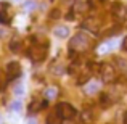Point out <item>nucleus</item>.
<instances>
[{"label": "nucleus", "mask_w": 127, "mask_h": 124, "mask_svg": "<svg viewBox=\"0 0 127 124\" xmlns=\"http://www.w3.org/2000/svg\"><path fill=\"white\" fill-rule=\"evenodd\" d=\"M90 47V37L85 32H77L74 37L69 41V48L72 52H85Z\"/></svg>", "instance_id": "nucleus-1"}, {"label": "nucleus", "mask_w": 127, "mask_h": 124, "mask_svg": "<svg viewBox=\"0 0 127 124\" xmlns=\"http://www.w3.org/2000/svg\"><path fill=\"white\" fill-rule=\"evenodd\" d=\"M47 47L40 45V43H34V45L29 48V58L32 60L34 63H42L43 60L47 58Z\"/></svg>", "instance_id": "nucleus-2"}, {"label": "nucleus", "mask_w": 127, "mask_h": 124, "mask_svg": "<svg viewBox=\"0 0 127 124\" xmlns=\"http://www.w3.org/2000/svg\"><path fill=\"white\" fill-rule=\"evenodd\" d=\"M55 111L60 115V118H61V119H72V118H74V115H76V108L72 105H69V103H66V102L58 103L56 108H55Z\"/></svg>", "instance_id": "nucleus-3"}, {"label": "nucleus", "mask_w": 127, "mask_h": 124, "mask_svg": "<svg viewBox=\"0 0 127 124\" xmlns=\"http://www.w3.org/2000/svg\"><path fill=\"white\" fill-rule=\"evenodd\" d=\"M101 78H103V82H106V84L113 82L116 79L114 68H113L111 65H108V63H105V65L101 66Z\"/></svg>", "instance_id": "nucleus-4"}, {"label": "nucleus", "mask_w": 127, "mask_h": 124, "mask_svg": "<svg viewBox=\"0 0 127 124\" xmlns=\"http://www.w3.org/2000/svg\"><path fill=\"white\" fill-rule=\"evenodd\" d=\"M6 76H8V79H16L21 76V66L18 61H10L6 65Z\"/></svg>", "instance_id": "nucleus-5"}, {"label": "nucleus", "mask_w": 127, "mask_h": 124, "mask_svg": "<svg viewBox=\"0 0 127 124\" xmlns=\"http://www.w3.org/2000/svg\"><path fill=\"white\" fill-rule=\"evenodd\" d=\"M98 89H100V84H98V82H95V81L87 82L85 85H84V92L87 93V95H92V93L98 92Z\"/></svg>", "instance_id": "nucleus-6"}, {"label": "nucleus", "mask_w": 127, "mask_h": 124, "mask_svg": "<svg viewBox=\"0 0 127 124\" xmlns=\"http://www.w3.org/2000/svg\"><path fill=\"white\" fill-rule=\"evenodd\" d=\"M53 34H55L56 37H60V39H64V37L69 36V29L66 28V26H56V28L53 29Z\"/></svg>", "instance_id": "nucleus-7"}, {"label": "nucleus", "mask_w": 127, "mask_h": 124, "mask_svg": "<svg viewBox=\"0 0 127 124\" xmlns=\"http://www.w3.org/2000/svg\"><path fill=\"white\" fill-rule=\"evenodd\" d=\"M116 45H118V41H108V42L101 43V47L98 48V52L100 53H108V52H111Z\"/></svg>", "instance_id": "nucleus-8"}, {"label": "nucleus", "mask_w": 127, "mask_h": 124, "mask_svg": "<svg viewBox=\"0 0 127 124\" xmlns=\"http://www.w3.org/2000/svg\"><path fill=\"white\" fill-rule=\"evenodd\" d=\"M61 123H63V119L60 118V115L56 111L48 115V118H47V124H61Z\"/></svg>", "instance_id": "nucleus-9"}, {"label": "nucleus", "mask_w": 127, "mask_h": 124, "mask_svg": "<svg viewBox=\"0 0 127 124\" xmlns=\"http://www.w3.org/2000/svg\"><path fill=\"white\" fill-rule=\"evenodd\" d=\"M21 45H23V42L19 41V39H15V41H11V43H10V50L18 53L19 50H21Z\"/></svg>", "instance_id": "nucleus-10"}, {"label": "nucleus", "mask_w": 127, "mask_h": 124, "mask_svg": "<svg viewBox=\"0 0 127 124\" xmlns=\"http://www.w3.org/2000/svg\"><path fill=\"white\" fill-rule=\"evenodd\" d=\"M56 95H58V90H56V87H48V89L45 90V98H47V100L55 98Z\"/></svg>", "instance_id": "nucleus-11"}, {"label": "nucleus", "mask_w": 127, "mask_h": 124, "mask_svg": "<svg viewBox=\"0 0 127 124\" xmlns=\"http://www.w3.org/2000/svg\"><path fill=\"white\" fill-rule=\"evenodd\" d=\"M10 19H11L10 13L6 11V10H2V11H0V23H2V24H8Z\"/></svg>", "instance_id": "nucleus-12"}, {"label": "nucleus", "mask_w": 127, "mask_h": 124, "mask_svg": "<svg viewBox=\"0 0 127 124\" xmlns=\"http://www.w3.org/2000/svg\"><path fill=\"white\" fill-rule=\"evenodd\" d=\"M45 106H47V103H39L37 100H35V102H32L31 105H29V111H32V113H34L35 110H40V108H45Z\"/></svg>", "instance_id": "nucleus-13"}, {"label": "nucleus", "mask_w": 127, "mask_h": 124, "mask_svg": "<svg viewBox=\"0 0 127 124\" xmlns=\"http://www.w3.org/2000/svg\"><path fill=\"white\" fill-rule=\"evenodd\" d=\"M87 5H89L90 8L96 10V8H100V6L103 5V0H89V2H87Z\"/></svg>", "instance_id": "nucleus-14"}, {"label": "nucleus", "mask_w": 127, "mask_h": 124, "mask_svg": "<svg viewBox=\"0 0 127 124\" xmlns=\"http://www.w3.org/2000/svg\"><path fill=\"white\" fill-rule=\"evenodd\" d=\"M116 63H118V66L122 69V71L127 73V60H124V58H116Z\"/></svg>", "instance_id": "nucleus-15"}, {"label": "nucleus", "mask_w": 127, "mask_h": 124, "mask_svg": "<svg viewBox=\"0 0 127 124\" xmlns=\"http://www.w3.org/2000/svg\"><path fill=\"white\" fill-rule=\"evenodd\" d=\"M10 108H11V111H21V108H23V103L19 102V100H16V102H13L11 105H10Z\"/></svg>", "instance_id": "nucleus-16"}, {"label": "nucleus", "mask_w": 127, "mask_h": 124, "mask_svg": "<svg viewBox=\"0 0 127 124\" xmlns=\"http://www.w3.org/2000/svg\"><path fill=\"white\" fill-rule=\"evenodd\" d=\"M34 8H35V2H31V0L24 2V11H32Z\"/></svg>", "instance_id": "nucleus-17"}, {"label": "nucleus", "mask_w": 127, "mask_h": 124, "mask_svg": "<svg viewBox=\"0 0 127 124\" xmlns=\"http://www.w3.org/2000/svg\"><path fill=\"white\" fill-rule=\"evenodd\" d=\"M13 92H15L16 95H23V93H24V87H23V84H16L15 89H13Z\"/></svg>", "instance_id": "nucleus-18"}, {"label": "nucleus", "mask_w": 127, "mask_h": 124, "mask_svg": "<svg viewBox=\"0 0 127 124\" xmlns=\"http://www.w3.org/2000/svg\"><path fill=\"white\" fill-rule=\"evenodd\" d=\"M113 11H114V15H119V16H122V5L121 3H114V5H113Z\"/></svg>", "instance_id": "nucleus-19"}, {"label": "nucleus", "mask_w": 127, "mask_h": 124, "mask_svg": "<svg viewBox=\"0 0 127 124\" xmlns=\"http://www.w3.org/2000/svg\"><path fill=\"white\" fill-rule=\"evenodd\" d=\"M74 10H76V11H79V13H84L85 11V5H84V3H76Z\"/></svg>", "instance_id": "nucleus-20"}, {"label": "nucleus", "mask_w": 127, "mask_h": 124, "mask_svg": "<svg viewBox=\"0 0 127 124\" xmlns=\"http://www.w3.org/2000/svg\"><path fill=\"white\" fill-rule=\"evenodd\" d=\"M100 98H101V100H100V103H101V105H105V106H108V105H109V100H108L109 97L106 95V93H105V95H101Z\"/></svg>", "instance_id": "nucleus-21"}, {"label": "nucleus", "mask_w": 127, "mask_h": 124, "mask_svg": "<svg viewBox=\"0 0 127 124\" xmlns=\"http://www.w3.org/2000/svg\"><path fill=\"white\" fill-rule=\"evenodd\" d=\"M61 124H77V123H74L72 119H63V123Z\"/></svg>", "instance_id": "nucleus-22"}, {"label": "nucleus", "mask_w": 127, "mask_h": 124, "mask_svg": "<svg viewBox=\"0 0 127 124\" xmlns=\"http://www.w3.org/2000/svg\"><path fill=\"white\" fill-rule=\"evenodd\" d=\"M122 48H124L126 52H127V37L124 39V41H122Z\"/></svg>", "instance_id": "nucleus-23"}, {"label": "nucleus", "mask_w": 127, "mask_h": 124, "mask_svg": "<svg viewBox=\"0 0 127 124\" xmlns=\"http://www.w3.org/2000/svg\"><path fill=\"white\" fill-rule=\"evenodd\" d=\"M60 15V11H58V10H55V11H53L52 13V15H50V16H52V18H56V16H58Z\"/></svg>", "instance_id": "nucleus-24"}, {"label": "nucleus", "mask_w": 127, "mask_h": 124, "mask_svg": "<svg viewBox=\"0 0 127 124\" xmlns=\"http://www.w3.org/2000/svg\"><path fill=\"white\" fill-rule=\"evenodd\" d=\"M26 124H35V121H34L32 118H29V119H28V123H26Z\"/></svg>", "instance_id": "nucleus-25"}, {"label": "nucleus", "mask_w": 127, "mask_h": 124, "mask_svg": "<svg viewBox=\"0 0 127 124\" xmlns=\"http://www.w3.org/2000/svg\"><path fill=\"white\" fill-rule=\"evenodd\" d=\"M124 124H127V111H126V115H124Z\"/></svg>", "instance_id": "nucleus-26"}, {"label": "nucleus", "mask_w": 127, "mask_h": 124, "mask_svg": "<svg viewBox=\"0 0 127 124\" xmlns=\"http://www.w3.org/2000/svg\"><path fill=\"white\" fill-rule=\"evenodd\" d=\"M0 124H2V118H0Z\"/></svg>", "instance_id": "nucleus-27"}]
</instances>
